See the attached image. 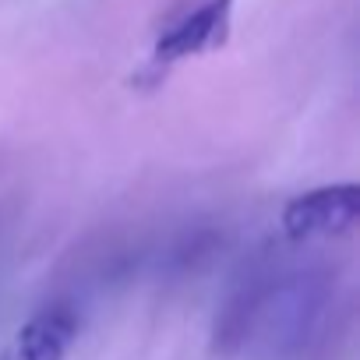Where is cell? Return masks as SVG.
<instances>
[{"label":"cell","instance_id":"cell-3","mask_svg":"<svg viewBox=\"0 0 360 360\" xmlns=\"http://www.w3.org/2000/svg\"><path fill=\"white\" fill-rule=\"evenodd\" d=\"M360 219V188L356 184H332L314 188L300 198H293L283 209V233L290 240H311V237H335L353 230Z\"/></svg>","mask_w":360,"mask_h":360},{"label":"cell","instance_id":"cell-1","mask_svg":"<svg viewBox=\"0 0 360 360\" xmlns=\"http://www.w3.org/2000/svg\"><path fill=\"white\" fill-rule=\"evenodd\" d=\"M321 307H325V283L321 276H276L265 304H262V314L255 321V335H265L269 339V349L276 353H290V349H300L318 318H321Z\"/></svg>","mask_w":360,"mask_h":360},{"label":"cell","instance_id":"cell-4","mask_svg":"<svg viewBox=\"0 0 360 360\" xmlns=\"http://www.w3.org/2000/svg\"><path fill=\"white\" fill-rule=\"evenodd\" d=\"M78 328L82 311L75 307V300H50L15 332L0 360H64V353L78 339Z\"/></svg>","mask_w":360,"mask_h":360},{"label":"cell","instance_id":"cell-6","mask_svg":"<svg viewBox=\"0 0 360 360\" xmlns=\"http://www.w3.org/2000/svg\"><path fill=\"white\" fill-rule=\"evenodd\" d=\"M223 248V233L212 230V226H195V230H184L166 251H162V269L166 276H176V279H188V276H198L212 258L216 251Z\"/></svg>","mask_w":360,"mask_h":360},{"label":"cell","instance_id":"cell-5","mask_svg":"<svg viewBox=\"0 0 360 360\" xmlns=\"http://www.w3.org/2000/svg\"><path fill=\"white\" fill-rule=\"evenodd\" d=\"M233 0H205L184 18H176L155 43V64H173L180 57L205 53L226 39Z\"/></svg>","mask_w":360,"mask_h":360},{"label":"cell","instance_id":"cell-2","mask_svg":"<svg viewBox=\"0 0 360 360\" xmlns=\"http://www.w3.org/2000/svg\"><path fill=\"white\" fill-rule=\"evenodd\" d=\"M276 262L269 251L255 255L244 272L237 276V283L230 286L219 314H216V325H212V353L219 356H237L248 342H251V332H255V321L262 314V304L276 283Z\"/></svg>","mask_w":360,"mask_h":360}]
</instances>
